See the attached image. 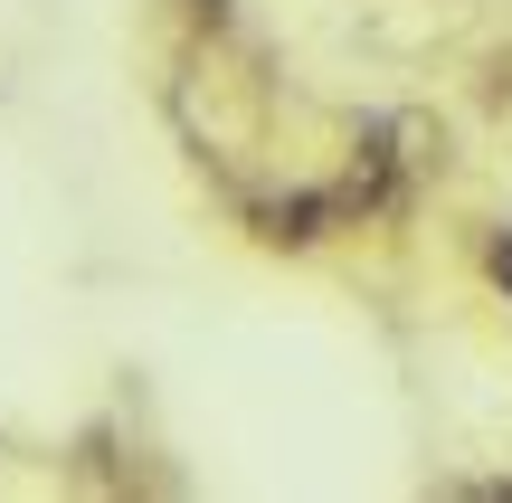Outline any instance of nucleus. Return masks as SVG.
<instances>
[{"instance_id":"nucleus-1","label":"nucleus","mask_w":512,"mask_h":503,"mask_svg":"<svg viewBox=\"0 0 512 503\" xmlns=\"http://www.w3.org/2000/svg\"><path fill=\"white\" fill-rule=\"evenodd\" d=\"M247 228L256 247H323L332 228V190H266V200H247Z\"/></svg>"},{"instance_id":"nucleus-2","label":"nucleus","mask_w":512,"mask_h":503,"mask_svg":"<svg viewBox=\"0 0 512 503\" xmlns=\"http://www.w3.org/2000/svg\"><path fill=\"white\" fill-rule=\"evenodd\" d=\"M484 266H494V285L512 295V228H494V238H484Z\"/></svg>"}]
</instances>
